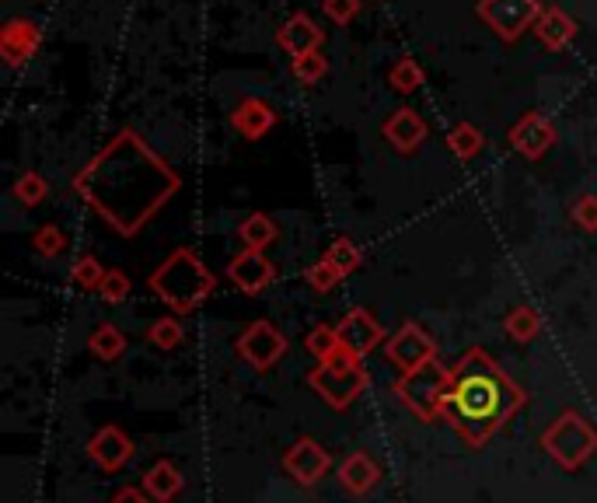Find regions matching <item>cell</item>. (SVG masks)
Here are the masks:
<instances>
[{"instance_id":"cell-1","label":"cell","mask_w":597,"mask_h":503,"mask_svg":"<svg viewBox=\"0 0 597 503\" xmlns=\"http://www.w3.org/2000/svg\"><path fill=\"white\" fill-rule=\"evenodd\" d=\"M81 200L112 231L133 238L182 189L175 168L133 130H119L74 179Z\"/></svg>"},{"instance_id":"cell-2","label":"cell","mask_w":597,"mask_h":503,"mask_svg":"<svg viewBox=\"0 0 597 503\" xmlns=\"http://www.w3.org/2000/svg\"><path fill=\"white\" fill-rule=\"evenodd\" d=\"M524 402H528L524 388L496 364L493 353L475 346L461 353V360L451 367L444 420L468 448H482L514 420Z\"/></svg>"},{"instance_id":"cell-3","label":"cell","mask_w":597,"mask_h":503,"mask_svg":"<svg viewBox=\"0 0 597 503\" xmlns=\"http://www.w3.org/2000/svg\"><path fill=\"white\" fill-rule=\"evenodd\" d=\"M217 287V276L203 266L196 252L179 249L172 252L158 269L151 273V290L175 311V315H189L196 311Z\"/></svg>"},{"instance_id":"cell-4","label":"cell","mask_w":597,"mask_h":503,"mask_svg":"<svg viewBox=\"0 0 597 503\" xmlns=\"http://www.w3.org/2000/svg\"><path fill=\"white\" fill-rule=\"evenodd\" d=\"M542 448L559 469L577 472L580 465H587L594 458L597 430L587 423V416L577 413V409H563V413L542 430Z\"/></svg>"},{"instance_id":"cell-5","label":"cell","mask_w":597,"mask_h":503,"mask_svg":"<svg viewBox=\"0 0 597 503\" xmlns=\"http://www.w3.org/2000/svg\"><path fill=\"white\" fill-rule=\"evenodd\" d=\"M367 367L360 364V357L339 350L336 357L318 360V367L308 374L311 392H318V399L332 409H350L360 395L367 392Z\"/></svg>"},{"instance_id":"cell-6","label":"cell","mask_w":597,"mask_h":503,"mask_svg":"<svg viewBox=\"0 0 597 503\" xmlns=\"http://www.w3.org/2000/svg\"><path fill=\"white\" fill-rule=\"evenodd\" d=\"M447 381H451V367H444L440 360H430V364L416 367V371H405L395 381V395L416 420L437 423L444 420Z\"/></svg>"},{"instance_id":"cell-7","label":"cell","mask_w":597,"mask_h":503,"mask_svg":"<svg viewBox=\"0 0 597 503\" xmlns=\"http://www.w3.org/2000/svg\"><path fill=\"white\" fill-rule=\"evenodd\" d=\"M234 350H238V357L245 360L248 367H255V371H269V367H276L283 357H287V336H283L273 322L259 318V322H252L245 332H241L238 343H234Z\"/></svg>"},{"instance_id":"cell-8","label":"cell","mask_w":597,"mask_h":503,"mask_svg":"<svg viewBox=\"0 0 597 503\" xmlns=\"http://www.w3.org/2000/svg\"><path fill=\"white\" fill-rule=\"evenodd\" d=\"M479 14L500 39L514 42L542 18V7H538V0H482Z\"/></svg>"},{"instance_id":"cell-9","label":"cell","mask_w":597,"mask_h":503,"mask_svg":"<svg viewBox=\"0 0 597 503\" xmlns=\"http://www.w3.org/2000/svg\"><path fill=\"white\" fill-rule=\"evenodd\" d=\"M385 357H388V364L405 374V371H416V367L430 364V360H437V343H433V336L423 329V325L405 322L402 329L388 339Z\"/></svg>"},{"instance_id":"cell-10","label":"cell","mask_w":597,"mask_h":503,"mask_svg":"<svg viewBox=\"0 0 597 503\" xmlns=\"http://www.w3.org/2000/svg\"><path fill=\"white\" fill-rule=\"evenodd\" d=\"M336 332H339V346H343L346 353H353V357H360V360H364L367 353L378 350L381 339H385L381 322L367 308H353L350 315L336 325Z\"/></svg>"},{"instance_id":"cell-11","label":"cell","mask_w":597,"mask_h":503,"mask_svg":"<svg viewBox=\"0 0 597 503\" xmlns=\"http://www.w3.org/2000/svg\"><path fill=\"white\" fill-rule=\"evenodd\" d=\"M283 469H287L301 486H315V483H322L325 472L332 469V458L318 441L301 437V441L290 444V451L283 455Z\"/></svg>"},{"instance_id":"cell-12","label":"cell","mask_w":597,"mask_h":503,"mask_svg":"<svg viewBox=\"0 0 597 503\" xmlns=\"http://www.w3.org/2000/svg\"><path fill=\"white\" fill-rule=\"evenodd\" d=\"M133 451H137V448H133V441L116 427V423H105V427H98L95 437L88 441V458L105 472L126 469V465H130V458H133Z\"/></svg>"},{"instance_id":"cell-13","label":"cell","mask_w":597,"mask_h":503,"mask_svg":"<svg viewBox=\"0 0 597 503\" xmlns=\"http://www.w3.org/2000/svg\"><path fill=\"white\" fill-rule=\"evenodd\" d=\"M227 280L234 283V287L241 290V294H262V290L269 287V283L276 280V266L266 259L262 252L255 249H245L238 252L231 259V266H227Z\"/></svg>"},{"instance_id":"cell-14","label":"cell","mask_w":597,"mask_h":503,"mask_svg":"<svg viewBox=\"0 0 597 503\" xmlns=\"http://www.w3.org/2000/svg\"><path fill=\"white\" fill-rule=\"evenodd\" d=\"M552 140H556V130H552L549 119H545L542 112H528V116L510 130V144H514V151L524 154V158H531V161L542 158V154L552 147Z\"/></svg>"},{"instance_id":"cell-15","label":"cell","mask_w":597,"mask_h":503,"mask_svg":"<svg viewBox=\"0 0 597 503\" xmlns=\"http://www.w3.org/2000/svg\"><path fill=\"white\" fill-rule=\"evenodd\" d=\"M339 483H343V490L353 493V497H364V493H371L374 486L381 483L378 462H374L367 451H353V455H346V462L339 465Z\"/></svg>"},{"instance_id":"cell-16","label":"cell","mask_w":597,"mask_h":503,"mask_svg":"<svg viewBox=\"0 0 597 503\" xmlns=\"http://www.w3.org/2000/svg\"><path fill=\"white\" fill-rule=\"evenodd\" d=\"M385 137L395 151L412 154L426 140V123L419 119L416 109H395L392 116L385 119Z\"/></svg>"},{"instance_id":"cell-17","label":"cell","mask_w":597,"mask_h":503,"mask_svg":"<svg viewBox=\"0 0 597 503\" xmlns=\"http://www.w3.org/2000/svg\"><path fill=\"white\" fill-rule=\"evenodd\" d=\"M276 39H280V46L297 60V56L315 53L318 42H322V28H318L304 11H297V14H290L287 25L280 28V35H276Z\"/></svg>"},{"instance_id":"cell-18","label":"cell","mask_w":597,"mask_h":503,"mask_svg":"<svg viewBox=\"0 0 597 503\" xmlns=\"http://www.w3.org/2000/svg\"><path fill=\"white\" fill-rule=\"evenodd\" d=\"M276 123V112L269 109L262 98H245V102L238 105V109L231 112V126L241 133L245 140H259L266 137L269 130H273Z\"/></svg>"},{"instance_id":"cell-19","label":"cell","mask_w":597,"mask_h":503,"mask_svg":"<svg viewBox=\"0 0 597 503\" xmlns=\"http://www.w3.org/2000/svg\"><path fill=\"white\" fill-rule=\"evenodd\" d=\"M0 46H4L7 67H18V63H25L28 56L35 53V46H39V28H35L32 21H21V18L18 21H7Z\"/></svg>"},{"instance_id":"cell-20","label":"cell","mask_w":597,"mask_h":503,"mask_svg":"<svg viewBox=\"0 0 597 503\" xmlns=\"http://www.w3.org/2000/svg\"><path fill=\"white\" fill-rule=\"evenodd\" d=\"M182 486H186V476H182L179 465H172V462L151 465L144 476V490L151 493L154 503H172L182 493Z\"/></svg>"},{"instance_id":"cell-21","label":"cell","mask_w":597,"mask_h":503,"mask_svg":"<svg viewBox=\"0 0 597 503\" xmlns=\"http://www.w3.org/2000/svg\"><path fill=\"white\" fill-rule=\"evenodd\" d=\"M535 32L538 39L545 42L549 49H563L573 42V35H577V25H573V18L566 11H559V7H545L542 18L535 21Z\"/></svg>"},{"instance_id":"cell-22","label":"cell","mask_w":597,"mask_h":503,"mask_svg":"<svg viewBox=\"0 0 597 503\" xmlns=\"http://www.w3.org/2000/svg\"><path fill=\"white\" fill-rule=\"evenodd\" d=\"M88 350L95 353L98 360H105V364H112V360H119L126 353V332L119 329V325H98L95 332L88 336Z\"/></svg>"},{"instance_id":"cell-23","label":"cell","mask_w":597,"mask_h":503,"mask_svg":"<svg viewBox=\"0 0 597 503\" xmlns=\"http://www.w3.org/2000/svg\"><path fill=\"white\" fill-rule=\"evenodd\" d=\"M503 329H507V336L514 339V343H531V339H538V332H542V318H538V311L531 308V304H517V308L503 318Z\"/></svg>"},{"instance_id":"cell-24","label":"cell","mask_w":597,"mask_h":503,"mask_svg":"<svg viewBox=\"0 0 597 503\" xmlns=\"http://www.w3.org/2000/svg\"><path fill=\"white\" fill-rule=\"evenodd\" d=\"M238 238L245 242V249H255V252H262L269 242L276 238V224H273V217H266V214H252V217H245V221L238 224Z\"/></svg>"},{"instance_id":"cell-25","label":"cell","mask_w":597,"mask_h":503,"mask_svg":"<svg viewBox=\"0 0 597 503\" xmlns=\"http://www.w3.org/2000/svg\"><path fill=\"white\" fill-rule=\"evenodd\" d=\"M304 350H308L315 360L336 357V353L343 350V346H339V332L332 329V325H315V329L304 336Z\"/></svg>"},{"instance_id":"cell-26","label":"cell","mask_w":597,"mask_h":503,"mask_svg":"<svg viewBox=\"0 0 597 503\" xmlns=\"http://www.w3.org/2000/svg\"><path fill=\"white\" fill-rule=\"evenodd\" d=\"M447 147H451L461 161H472L475 154L482 151V133L475 130L472 123H458L451 133H447Z\"/></svg>"},{"instance_id":"cell-27","label":"cell","mask_w":597,"mask_h":503,"mask_svg":"<svg viewBox=\"0 0 597 503\" xmlns=\"http://www.w3.org/2000/svg\"><path fill=\"white\" fill-rule=\"evenodd\" d=\"M322 259L329 262V266L336 269L339 276H350L353 269L360 266V249L350 242V238H336V242L329 245V252H325Z\"/></svg>"},{"instance_id":"cell-28","label":"cell","mask_w":597,"mask_h":503,"mask_svg":"<svg viewBox=\"0 0 597 503\" xmlns=\"http://www.w3.org/2000/svg\"><path fill=\"white\" fill-rule=\"evenodd\" d=\"M147 339H151L158 350H179L182 346V325L179 318H158V322H151V329H147Z\"/></svg>"},{"instance_id":"cell-29","label":"cell","mask_w":597,"mask_h":503,"mask_svg":"<svg viewBox=\"0 0 597 503\" xmlns=\"http://www.w3.org/2000/svg\"><path fill=\"white\" fill-rule=\"evenodd\" d=\"M14 200L28 210L39 207V203L46 200V179H42L39 172H25L18 182H14Z\"/></svg>"},{"instance_id":"cell-30","label":"cell","mask_w":597,"mask_h":503,"mask_svg":"<svg viewBox=\"0 0 597 503\" xmlns=\"http://www.w3.org/2000/svg\"><path fill=\"white\" fill-rule=\"evenodd\" d=\"M388 81H392L395 91L409 95V91H416L419 84H423V70H419V63L412 60V56H402V60L392 67V74H388Z\"/></svg>"},{"instance_id":"cell-31","label":"cell","mask_w":597,"mask_h":503,"mask_svg":"<svg viewBox=\"0 0 597 503\" xmlns=\"http://www.w3.org/2000/svg\"><path fill=\"white\" fill-rule=\"evenodd\" d=\"M70 280H74V287H81V290H98L105 280L102 262L91 259V255H81V259L74 262V269H70Z\"/></svg>"},{"instance_id":"cell-32","label":"cell","mask_w":597,"mask_h":503,"mask_svg":"<svg viewBox=\"0 0 597 503\" xmlns=\"http://www.w3.org/2000/svg\"><path fill=\"white\" fill-rule=\"evenodd\" d=\"M32 245H35V252H39V255H46V259H56V255L67 252L70 242H67V235L56 228V224H42V228L35 231Z\"/></svg>"},{"instance_id":"cell-33","label":"cell","mask_w":597,"mask_h":503,"mask_svg":"<svg viewBox=\"0 0 597 503\" xmlns=\"http://www.w3.org/2000/svg\"><path fill=\"white\" fill-rule=\"evenodd\" d=\"M325 70H329V63H325V56L318 53H308V56H297L294 60V77L301 84H318L325 77Z\"/></svg>"},{"instance_id":"cell-34","label":"cell","mask_w":597,"mask_h":503,"mask_svg":"<svg viewBox=\"0 0 597 503\" xmlns=\"http://www.w3.org/2000/svg\"><path fill=\"white\" fill-rule=\"evenodd\" d=\"M304 280H308V287L318 290V294H329V290L339 287V280H343V276H339L336 269H332L325 259H318L315 266H311L308 273H304Z\"/></svg>"},{"instance_id":"cell-35","label":"cell","mask_w":597,"mask_h":503,"mask_svg":"<svg viewBox=\"0 0 597 503\" xmlns=\"http://www.w3.org/2000/svg\"><path fill=\"white\" fill-rule=\"evenodd\" d=\"M98 294H102V301L109 304H119L130 297V280H126V273H119V269H109L102 280V287H98Z\"/></svg>"},{"instance_id":"cell-36","label":"cell","mask_w":597,"mask_h":503,"mask_svg":"<svg viewBox=\"0 0 597 503\" xmlns=\"http://www.w3.org/2000/svg\"><path fill=\"white\" fill-rule=\"evenodd\" d=\"M322 7H325V14L336 21V25H346V21L357 18L360 0H322Z\"/></svg>"},{"instance_id":"cell-37","label":"cell","mask_w":597,"mask_h":503,"mask_svg":"<svg viewBox=\"0 0 597 503\" xmlns=\"http://www.w3.org/2000/svg\"><path fill=\"white\" fill-rule=\"evenodd\" d=\"M573 221L584 231H597V196H580L573 207Z\"/></svg>"},{"instance_id":"cell-38","label":"cell","mask_w":597,"mask_h":503,"mask_svg":"<svg viewBox=\"0 0 597 503\" xmlns=\"http://www.w3.org/2000/svg\"><path fill=\"white\" fill-rule=\"evenodd\" d=\"M109 503H151V493L140 490V486H123Z\"/></svg>"}]
</instances>
